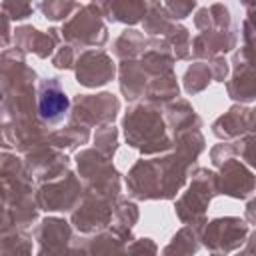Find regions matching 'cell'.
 <instances>
[{
	"mask_svg": "<svg viewBox=\"0 0 256 256\" xmlns=\"http://www.w3.org/2000/svg\"><path fill=\"white\" fill-rule=\"evenodd\" d=\"M166 128L162 106L148 100L132 104L122 118L126 144L144 156L164 154L172 148V138L166 134Z\"/></svg>",
	"mask_w": 256,
	"mask_h": 256,
	"instance_id": "6da1fadb",
	"label": "cell"
},
{
	"mask_svg": "<svg viewBox=\"0 0 256 256\" xmlns=\"http://www.w3.org/2000/svg\"><path fill=\"white\" fill-rule=\"evenodd\" d=\"M238 44V34L234 28L228 30H204L198 32L192 38V58L196 60H210L214 56H224L226 52H232Z\"/></svg>",
	"mask_w": 256,
	"mask_h": 256,
	"instance_id": "e0dca14e",
	"label": "cell"
},
{
	"mask_svg": "<svg viewBox=\"0 0 256 256\" xmlns=\"http://www.w3.org/2000/svg\"><path fill=\"white\" fill-rule=\"evenodd\" d=\"M242 254H256V230L248 234L246 242H244V248L240 250Z\"/></svg>",
	"mask_w": 256,
	"mask_h": 256,
	"instance_id": "681fc988",
	"label": "cell"
},
{
	"mask_svg": "<svg viewBox=\"0 0 256 256\" xmlns=\"http://www.w3.org/2000/svg\"><path fill=\"white\" fill-rule=\"evenodd\" d=\"M162 114L172 134L180 130H188V128H202V118L196 114V110L186 98H174L172 102L164 104Z\"/></svg>",
	"mask_w": 256,
	"mask_h": 256,
	"instance_id": "cb8c5ba5",
	"label": "cell"
},
{
	"mask_svg": "<svg viewBox=\"0 0 256 256\" xmlns=\"http://www.w3.org/2000/svg\"><path fill=\"white\" fill-rule=\"evenodd\" d=\"M126 252H130V254H156L158 246L152 238H134L126 244Z\"/></svg>",
	"mask_w": 256,
	"mask_h": 256,
	"instance_id": "f6af8a7d",
	"label": "cell"
},
{
	"mask_svg": "<svg viewBox=\"0 0 256 256\" xmlns=\"http://www.w3.org/2000/svg\"><path fill=\"white\" fill-rule=\"evenodd\" d=\"M126 252V242L110 228L94 232L90 238L72 240L68 254H116Z\"/></svg>",
	"mask_w": 256,
	"mask_h": 256,
	"instance_id": "603a6c76",
	"label": "cell"
},
{
	"mask_svg": "<svg viewBox=\"0 0 256 256\" xmlns=\"http://www.w3.org/2000/svg\"><path fill=\"white\" fill-rule=\"evenodd\" d=\"M174 18L160 0H148V8L142 20V28L148 36H166L174 26Z\"/></svg>",
	"mask_w": 256,
	"mask_h": 256,
	"instance_id": "f546056e",
	"label": "cell"
},
{
	"mask_svg": "<svg viewBox=\"0 0 256 256\" xmlns=\"http://www.w3.org/2000/svg\"><path fill=\"white\" fill-rule=\"evenodd\" d=\"M150 76L144 70L140 58H130V60H120L118 64V84L120 92L128 102H136L146 94V84Z\"/></svg>",
	"mask_w": 256,
	"mask_h": 256,
	"instance_id": "44dd1931",
	"label": "cell"
},
{
	"mask_svg": "<svg viewBox=\"0 0 256 256\" xmlns=\"http://www.w3.org/2000/svg\"><path fill=\"white\" fill-rule=\"evenodd\" d=\"M88 140H90V126H86L78 120H72V118H68L66 126L50 130V134H48V142L64 152H74Z\"/></svg>",
	"mask_w": 256,
	"mask_h": 256,
	"instance_id": "d4e9b609",
	"label": "cell"
},
{
	"mask_svg": "<svg viewBox=\"0 0 256 256\" xmlns=\"http://www.w3.org/2000/svg\"><path fill=\"white\" fill-rule=\"evenodd\" d=\"M140 62L148 76H160L174 70V54L166 36H148V46L140 56Z\"/></svg>",
	"mask_w": 256,
	"mask_h": 256,
	"instance_id": "ffe728a7",
	"label": "cell"
},
{
	"mask_svg": "<svg viewBox=\"0 0 256 256\" xmlns=\"http://www.w3.org/2000/svg\"><path fill=\"white\" fill-rule=\"evenodd\" d=\"M250 112H252V108L236 102L234 106H230L222 116H218L212 122V134L218 140L242 138L244 134L250 132Z\"/></svg>",
	"mask_w": 256,
	"mask_h": 256,
	"instance_id": "d6986e66",
	"label": "cell"
},
{
	"mask_svg": "<svg viewBox=\"0 0 256 256\" xmlns=\"http://www.w3.org/2000/svg\"><path fill=\"white\" fill-rule=\"evenodd\" d=\"M10 16L4 14V36H2V48H8V40H10Z\"/></svg>",
	"mask_w": 256,
	"mask_h": 256,
	"instance_id": "816d5d0a",
	"label": "cell"
},
{
	"mask_svg": "<svg viewBox=\"0 0 256 256\" xmlns=\"http://www.w3.org/2000/svg\"><path fill=\"white\" fill-rule=\"evenodd\" d=\"M2 10L12 20H24L32 14V4L28 0H2Z\"/></svg>",
	"mask_w": 256,
	"mask_h": 256,
	"instance_id": "b9f144b4",
	"label": "cell"
},
{
	"mask_svg": "<svg viewBox=\"0 0 256 256\" xmlns=\"http://www.w3.org/2000/svg\"><path fill=\"white\" fill-rule=\"evenodd\" d=\"M210 62V68H212V76H214V82H226L228 80V74H230V62L220 54V56H214L208 60Z\"/></svg>",
	"mask_w": 256,
	"mask_h": 256,
	"instance_id": "bcb514c9",
	"label": "cell"
},
{
	"mask_svg": "<svg viewBox=\"0 0 256 256\" xmlns=\"http://www.w3.org/2000/svg\"><path fill=\"white\" fill-rule=\"evenodd\" d=\"M62 40V32L58 28H50L48 32H40L34 26L22 24L14 28V46L24 50L26 54H36L38 58H48L56 52L58 44Z\"/></svg>",
	"mask_w": 256,
	"mask_h": 256,
	"instance_id": "2e32d148",
	"label": "cell"
},
{
	"mask_svg": "<svg viewBox=\"0 0 256 256\" xmlns=\"http://www.w3.org/2000/svg\"><path fill=\"white\" fill-rule=\"evenodd\" d=\"M170 46H172V54L176 60H188L192 58V38L186 26L174 22V26L170 28V32L166 34Z\"/></svg>",
	"mask_w": 256,
	"mask_h": 256,
	"instance_id": "d590c367",
	"label": "cell"
},
{
	"mask_svg": "<svg viewBox=\"0 0 256 256\" xmlns=\"http://www.w3.org/2000/svg\"><path fill=\"white\" fill-rule=\"evenodd\" d=\"M250 132H256V108L250 112Z\"/></svg>",
	"mask_w": 256,
	"mask_h": 256,
	"instance_id": "db71d44e",
	"label": "cell"
},
{
	"mask_svg": "<svg viewBox=\"0 0 256 256\" xmlns=\"http://www.w3.org/2000/svg\"><path fill=\"white\" fill-rule=\"evenodd\" d=\"M210 82H214V76H212V68H210V62L208 60H196V62H192L186 68L184 78H182L184 90L190 96L206 90Z\"/></svg>",
	"mask_w": 256,
	"mask_h": 256,
	"instance_id": "d6a6232c",
	"label": "cell"
},
{
	"mask_svg": "<svg viewBox=\"0 0 256 256\" xmlns=\"http://www.w3.org/2000/svg\"><path fill=\"white\" fill-rule=\"evenodd\" d=\"M146 8H148V0H116L114 6L110 8L106 20L134 26V24L144 20Z\"/></svg>",
	"mask_w": 256,
	"mask_h": 256,
	"instance_id": "1f68e13d",
	"label": "cell"
},
{
	"mask_svg": "<svg viewBox=\"0 0 256 256\" xmlns=\"http://www.w3.org/2000/svg\"><path fill=\"white\" fill-rule=\"evenodd\" d=\"M238 158L256 170V132H248L238 138Z\"/></svg>",
	"mask_w": 256,
	"mask_h": 256,
	"instance_id": "ab89813d",
	"label": "cell"
},
{
	"mask_svg": "<svg viewBox=\"0 0 256 256\" xmlns=\"http://www.w3.org/2000/svg\"><path fill=\"white\" fill-rule=\"evenodd\" d=\"M112 214H114V202L84 192L76 208L70 212V222L80 234H94L110 226Z\"/></svg>",
	"mask_w": 256,
	"mask_h": 256,
	"instance_id": "30bf717a",
	"label": "cell"
},
{
	"mask_svg": "<svg viewBox=\"0 0 256 256\" xmlns=\"http://www.w3.org/2000/svg\"><path fill=\"white\" fill-rule=\"evenodd\" d=\"M242 40H244V44L236 50V54L242 60L256 64V26L248 18L242 22Z\"/></svg>",
	"mask_w": 256,
	"mask_h": 256,
	"instance_id": "74e56055",
	"label": "cell"
},
{
	"mask_svg": "<svg viewBox=\"0 0 256 256\" xmlns=\"http://www.w3.org/2000/svg\"><path fill=\"white\" fill-rule=\"evenodd\" d=\"M244 218H246L248 224H254V226H256V196L248 200L246 210H244Z\"/></svg>",
	"mask_w": 256,
	"mask_h": 256,
	"instance_id": "c3c4849f",
	"label": "cell"
},
{
	"mask_svg": "<svg viewBox=\"0 0 256 256\" xmlns=\"http://www.w3.org/2000/svg\"><path fill=\"white\" fill-rule=\"evenodd\" d=\"M226 92L234 102L250 104L256 100V64L242 60L236 52L232 56V76L226 80Z\"/></svg>",
	"mask_w": 256,
	"mask_h": 256,
	"instance_id": "ac0fdd59",
	"label": "cell"
},
{
	"mask_svg": "<svg viewBox=\"0 0 256 256\" xmlns=\"http://www.w3.org/2000/svg\"><path fill=\"white\" fill-rule=\"evenodd\" d=\"M216 174H218V194L236 200H246L256 190V176L252 168L246 162L238 160V156L220 164Z\"/></svg>",
	"mask_w": 256,
	"mask_h": 256,
	"instance_id": "4fadbf2b",
	"label": "cell"
},
{
	"mask_svg": "<svg viewBox=\"0 0 256 256\" xmlns=\"http://www.w3.org/2000/svg\"><path fill=\"white\" fill-rule=\"evenodd\" d=\"M74 160L86 192L110 202L120 198V172L114 168L112 158L104 156L96 148H84L76 152Z\"/></svg>",
	"mask_w": 256,
	"mask_h": 256,
	"instance_id": "3957f363",
	"label": "cell"
},
{
	"mask_svg": "<svg viewBox=\"0 0 256 256\" xmlns=\"http://www.w3.org/2000/svg\"><path fill=\"white\" fill-rule=\"evenodd\" d=\"M94 148L98 152H102L104 156L112 158L118 150V128L114 124H102V126H96V132H94Z\"/></svg>",
	"mask_w": 256,
	"mask_h": 256,
	"instance_id": "8d00e7d4",
	"label": "cell"
},
{
	"mask_svg": "<svg viewBox=\"0 0 256 256\" xmlns=\"http://www.w3.org/2000/svg\"><path fill=\"white\" fill-rule=\"evenodd\" d=\"M172 148L182 158H186L190 164H196V160L206 148V140L200 128H188V130H180L172 134Z\"/></svg>",
	"mask_w": 256,
	"mask_h": 256,
	"instance_id": "83f0119b",
	"label": "cell"
},
{
	"mask_svg": "<svg viewBox=\"0 0 256 256\" xmlns=\"http://www.w3.org/2000/svg\"><path fill=\"white\" fill-rule=\"evenodd\" d=\"M24 166L28 174L34 178V182L44 184L64 176L70 170V158L68 152L52 144H42L24 154Z\"/></svg>",
	"mask_w": 256,
	"mask_h": 256,
	"instance_id": "ba28073f",
	"label": "cell"
},
{
	"mask_svg": "<svg viewBox=\"0 0 256 256\" xmlns=\"http://www.w3.org/2000/svg\"><path fill=\"white\" fill-rule=\"evenodd\" d=\"M28 2H30V0H28Z\"/></svg>",
	"mask_w": 256,
	"mask_h": 256,
	"instance_id": "9f6ffc18",
	"label": "cell"
},
{
	"mask_svg": "<svg viewBox=\"0 0 256 256\" xmlns=\"http://www.w3.org/2000/svg\"><path fill=\"white\" fill-rule=\"evenodd\" d=\"M164 6L174 20H184L192 14V10H196L198 0H164Z\"/></svg>",
	"mask_w": 256,
	"mask_h": 256,
	"instance_id": "7bdbcfd3",
	"label": "cell"
},
{
	"mask_svg": "<svg viewBox=\"0 0 256 256\" xmlns=\"http://www.w3.org/2000/svg\"><path fill=\"white\" fill-rule=\"evenodd\" d=\"M248 222L240 216H220L206 220L202 226V246L212 254H228L240 250L248 238Z\"/></svg>",
	"mask_w": 256,
	"mask_h": 256,
	"instance_id": "5b68a950",
	"label": "cell"
},
{
	"mask_svg": "<svg viewBox=\"0 0 256 256\" xmlns=\"http://www.w3.org/2000/svg\"><path fill=\"white\" fill-rule=\"evenodd\" d=\"M76 52H74V46L72 44H62L56 48V52L50 56L52 60V66L56 70H72L76 66Z\"/></svg>",
	"mask_w": 256,
	"mask_h": 256,
	"instance_id": "60d3db41",
	"label": "cell"
},
{
	"mask_svg": "<svg viewBox=\"0 0 256 256\" xmlns=\"http://www.w3.org/2000/svg\"><path fill=\"white\" fill-rule=\"evenodd\" d=\"M38 210L40 208L34 194L2 204V232L14 230V228L26 230L38 220Z\"/></svg>",
	"mask_w": 256,
	"mask_h": 256,
	"instance_id": "7402d4cb",
	"label": "cell"
},
{
	"mask_svg": "<svg viewBox=\"0 0 256 256\" xmlns=\"http://www.w3.org/2000/svg\"><path fill=\"white\" fill-rule=\"evenodd\" d=\"M140 218V210L138 204L126 198H118L114 202V214H112V222H110V230H114L126 244L130 240H134L132 236V228Z\"/></svg>",
	"mask_w": 256,
	"mask_h": 256,
	"instance_id": "484cf974",
	"label": "cell"
},
{
	"mask_svg": "<svg viewBox=\"0 0 256 256\" xmlns=\"http://www.w3.org/2000/svg\"><path fill=\"white\" fill-rule=\"evenodd\" d=\"M62 40L72 44L74 48H102L108 42V26L104 16L96 4L80 6L64 24H62Z\"/></svg>",
	"mask_w": 256,
	"mask_h": 256,
	"instance_id": "277c9868",
	"label": "cell"
},
{
	"mask_svg": "<svg viewBox=\"0 0 256 256\" xmlns=\"http://www.w3.org/2000/svg\"><path fill=\"white\" fill-rule=\"evenodd\" d=\"M76 82L86 88L106 86L116 76V64L112 56L102 48H86L76 58Z\"/></svg>",
	"mask_w": 256,
	"mask_h": 256,
	"instance_id": "9c48e42d",
	"label": "cell"
},
{
	"mask_svg": "<svg viewBox=\"0 0 256 256\" xmlns=\"http://www.w3.org/2000/svg\"><path fill=\"white\" fill-rule=\"evenodd\" d=\"M84 184L74 172H66L64 176L44 182L34 192L38 208L44 212H72L80 198L84 196Z\"/></svg>",
	"mask_w": 256,
	"mask_h": 256,
	"instance_id": "8992f818",
	"label": "cell"
},
{
	"mask_svg": "<svg viewBox=\"0 0 256 256\" xmlns=\"http://www.w3.org/2000/svg\"><path fill=\"white\" fill-rule=\"evenodd\" d=\"M36 92H38V118L48 128L60 124L70 114L72 102L68 100L58 78L48 76V78L38 80Z\"/></svg>",
	"mask_w": 256,
	"mask_h": 256,
	"instance_id": "7c38bea8",
	"label": "cell"
},
{
	"mask_svg": "<svg viewBox=\"0 0 256 256\" xmlns=\"http://www.w3.org/2000/svg\"><path fill=\"white\" fill-rule=\"evenodd\" d=\"M0 176H2V204L34 194V178L28 174L24 166V158H18L8 150H4L2 154Z\"/></svg>",
	"mask_w": 256,
	"mask_h": 256,
	"instance_id": "5bb4252c",
	"label": "cell"
},
{
	"mask_svg": "<svg viewBox=\"0 0 256 256\" xmlns=\"http://www.w3.org/2000/svg\"><path fill=\"white\" fill-rule=\"evenodd\" d=\"M194 28L198 32H204V30H212L214 24H212V14H210V8L208 6H202L194 12Z\"/></svg>",
	"mask_w": 256,
	"mask_h": 256,
	"instance_id": "7dc6e473",
	"label": "cell"
},
{
	"mask_svg": "<svg viewBox=\"0 0 256 256\" xmlns=\"http://www.w3.org/2000/svg\"><path fill=\"white\" fill-rule=\"evenodd\" d=\"M208 8H210V14H212V24H214V28H218V30H228V28H232V16H230V10H228L226 4L214 2V4L208 6Z\"/></svg>",
	"mask_w": 256,
	"mask_h": 256,
	"instance_id": "ee69618b",
	"label": "cell"
},
{
	"mask_svg": "<svg viewBox=\"0 0 256 256\" xmlns=\"http://www.w3.org/2000/svg\"><path fill=\"white\" fill-rule=\"evenodd\" d=\"M148 46V38H144L142 32L134 30V28H126L122 30V34L114 40L112 44V54L118 60H130V58H140L142 52Z\"/></svg>",
	"mask_w": 256,
	"mask_h": 256,
	"instance_id": "4dcf8cb0",
	"label": "cell"
},
{
	"mask_svg": "<svg viewBox=\"0 0 256 256\" xmlns=\"http://www.w3.org/2000/svg\"><path fill=\"white\" fill-rule=\"evenodd\" d=\"M202 248V226L184 224L162 250V254H196Z\"/></svg>",
	"mask_w": 256,
	"mask_h": 256,
	"instance_id": "f1b7e54d",
	"label": "cell"
},
{
	"mask_svg": "<svg viewBox=\"0 0 256 256\" xmlns=\"http://www.w3.org/2000/svg\"><path fill=\"white\" fill-rule=\"evenodd\" d=\"M238 156V138L236 140H220L218 144H214L210 148V162L214 168H218L220 164H224L230 158Z\"/></svg>",
	"mask_w": 256,
	"mask_h": 256,
	"instance_id": "f35d334b",
	"label": "cell"
},
{
	"mask_svg": "<svg viewBox=\"0 0 256 256\" xmlns=\"http://www.w3.org/2000/svg\"><path fill=\"white\" fill-rule=\"evenodd\" d=\"M246 18L256 26V6L254 8H248V12H246Z\"/></svg>",
	"mask_w": 256,
	"mask_h": 256,
	"instance_id": "f5cc1de1",
	"label": "cell"
},
{
	"mask_svg": "<svg viewBox=\"0 0 256 256\" xmlns=\"http://www.w3.org/2000/svg\"><path fill=\"white\" fill-rule=\"evenodd\" d=\"M114 2H116V0H92V4H96V6L100 8V12H102L104 18L108 16V12H110V8L114 6Z\"/></svg>",
	"mask_w": 256,
	"mask_h": 256,
	"instance_id": "f907efd6",
	"label": "cell"
},
{
	"mask_svg": "<svg viewBox=\"0 0 256 256\" xmlns=\"http://www.w3.org/2000/svg\"><path fill=\"white\" fill-rule=\"evenodd\" d=\"M218 196V174L214 170L194 166L190 168V184L186 192L174 202V212L182 224H206V210L212 198Z\"/></svg>",
	"mask_w": 256,
	"mask_h": 256,
	"instance_id": "7a4b0ae2",
	"label": "cell"
},
{
	"mask_svg": "<svg viewBox=\"0 0 256 256\" xmlns=\"http://www.w3.org/2000/svg\"><path fill=\"white\" fill-rule=\"evenodd\" d=\"M32 252V236L26 234L22 228H14L8 232H2L0 242V254L2 256H16V254H30Z\"/></svg>",
	"mask_w": 256,
	"mask_h": 256,
	"instance_id": "836d02e7",
	"label": "cell"
},
{
	"mask_svg": "<svg viewBox=\"0 0 256 256\" xmlns=\"http://www.w3.org/2000/svg\"><path fill=\"white\" fill-rule=\"evenodd\" d=\"M240 4L246 6V8H254L256 6V0H240Z\"/></svg>",
	"mask_w": 256,
	"mask_h": 256,
	"instance_id": "11a10c76",
	"label": "cell"
},
{
	"mask_svg": "<svg viewBox=\"0 0 256 256\" xmlns=\"http://www.w3.org/2000/svg\"><path fill=\"white\" fill-rule=\"evenodd\" d=\"M120 112V100L112 92H98V94H78L72 100L70 116L86 126H102L114 124Z\"/></svg>",
	"mask_w": 256,
	"mask_h": 256,
	"instance_id": "52a82bcc",
	"label": "cell"
},
{
	"mask_svg": "<svg viewBox=\"0 0 256 256\" xmlns=\"http://www.w3.org/2000/svg\"><path fill=\"white\" fill-rule=\"evenodd\" d=\"M178 94H180V86H178V78L172 70V72H166L160 76H150V80L146 84L144 98L152 104L164 106V104L172 102L174 98H178Z\"/></svg>",
	"mask_w": 256,
	"mask_h": 256,
	"instance_id": "4316f807",
	"label": "cell"
},
{
	"mask_svg": "<svg viewBox=\"0 0 256 256\" xmlns=\"http://www.w3.org/2000/svg\"><path fill=\"white\" fill-rule=\"evenodd\" d=\"M34 240L38 242V254H68L72 244V222L60 216H46L34 230Z\"/></svg>",
	"mask_w": 256,
	"mask_h": 256,
	"instance_id": "9a60e30c",
	"label": "cell"
},
{
	"mask_svg": "<svg viewBox=\"0 0 256 256\" xmlns=\"http://www.w3.org/2000/svg\"><path fill=\"white\" fill-rule=\"evenodd\" d=\"M126 188L128 196L134 200H162V178L156 158L136 160V164L126 174Z\"/></svg>",
	"mask_w": 256,
	"mask_h": 256,
	"instance_id": "8fae6325",
	"label": "cell"
},
{
	"mask_svg": "<svg viewBox=\"0 0 256 256\" xmlns=\"http://www.w3.org/2000/svg\"><path fill=\"white\" fill-rule=\"evenodd\" d=\"M78 8H80V2L76 0H40L38 2V10L50 22H66Z\"/></svg>",
	"mask_w": 256,
	"mask_h": 256,
	"instance_id": "e575fe53",
	"label": "cell"
}]
</instances>
